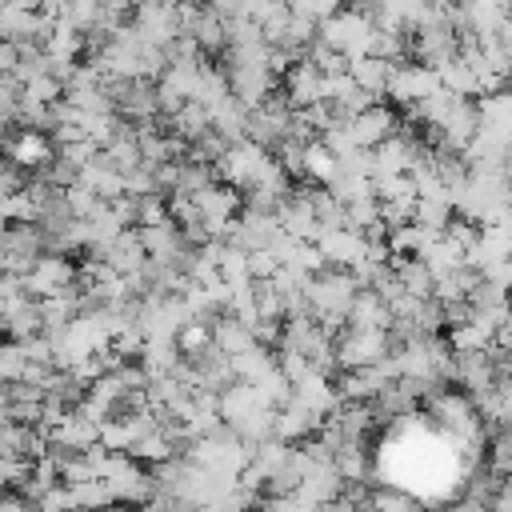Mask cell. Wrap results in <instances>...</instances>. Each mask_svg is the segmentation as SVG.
I'll list each match as a JSON object with an SVG mask.
<instances>
[{
    "instance_id": "1",
    "label": "cell",
    "mask_w": 512,
    "mask_h": 512,
    "mask_svg": "<svg viewBox=\"0 0 512 512\" xmlns=\"http://www.w3.org/2000/svg\"><path fill=\"white\" fill-rule=\"evenodd\" d=\"M444 84H440V72L436 68H428V64H396V72H392V80H388V96L392 100H400V104H408V108H416L420 100H428V96H436Z\"/></svg>"
},
{
    "instance_id": "5",
    "label": "cell",
    "mask_w": 512,
    "mask_h": 512,
    "mask_svg": "<svg viewBox=\"0 0 512 512\" xmlns=\"http://www.w3.org/2000/svg\"><path fill=\"white\" fill-rule=\"evenodd\" d=\"M504 4H512V0H504Z\"/></svg>"
},
{
    "instance_id": "3",
    "label": "cell",
    "mask_w": 512,
    "mask_h": 512,
    "mask_svg": "<svg viewBox=\"0 0 512 512\" xmlns=\"http://www.w3.org/2000/svg\"><path fill=\"white\" fill-rule=\"evenodd\" d=\"M484 276H488L500 292H508V296H512V256H504V260L488 264V268H484Z\"/></svg>"
},
{
    "instance_id": "2",
    "label": "cell",
    "mask_w": 512,
    "mask_h": 512,
    "mask_svg": "<svg viewBox=\"0 0 512 512\" xmlns=\"http://www.w3.org/2000/svg\"><path fill=\"white\" fill-rule=\"evenodd\" d=\"M348 136H352L356 148H380L384 140L396 136V112L392 108H380V104H368L364 112L352 116Z\"/></svg>"
},
{
    "instance_id": "4",
    "label": "cell",
    "mask_w": 512,
    "mask_h": 512,
    "mask_svg": "<svg viewBox=\"0 0 512 512\" xmlns=\"http://www.w3.org/2000/svg\"><path fill=\"white\" fill-rule=\"evenodd\" d=\"M448 512H492L488 504H480V500H460L456 508H448Z\"/></svg>"
}]
</instances>
